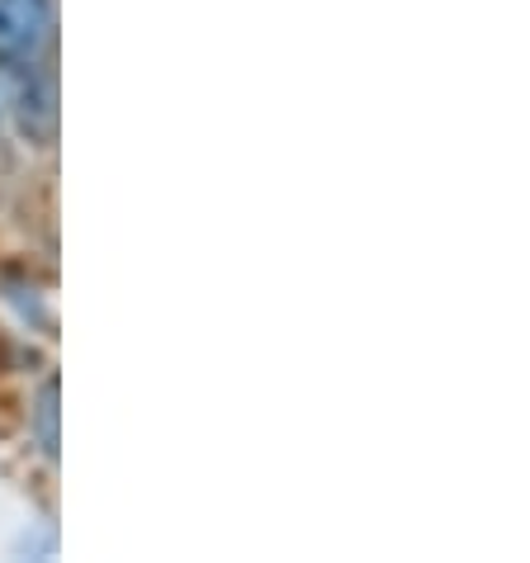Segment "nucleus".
<instances>
[{"instance_id":"f03ea898","label":"nucleus","mask_w":530,"mask_h":563,"mask_svg":"<svg viewBox=\"0 0 530 563\" xmlns=\"http://www.w3.org/2000/svg\"><path fill=\"white\" fill-rule=\"evenodd\" d=\"M57 0H0V71L57 67Z\"/></svg>"},{"instance_id":"39448f33","label":"nucleus","mask_w":530,"mask_h":563,"mask_svg":"<svg viewBox=\"0 0 530 563\" xmlns=\"http://www.w3.org/2000/svg\"><path fill=\"white\" fill-rule=\"evenodd\" d=\"M10 152V137H5V123H0V156Z\"/></svg>"},{"instance_id":"20e7f679","label":"nucleus","mask_w":530,"mask_h":563,"mask_svg":"<svg viewBox=\"0 0 530 563\" xmlns=\"http://www.w3.org/2000/svg\"><path fill=\"white\" fill-rule=\"evenodd\" d=\"M0 312L14 322L20 336H38V341H57V308L48 285L34 275V265L10 261L0 265Z\"/></svg>"},{"instance_id":"7ed1b4c3","label":"nucleus","mask_w":530,"mask_h":563,"mask_svg":"<svg viewBox=\"0 0 530 563\" xmlns=\"http://www.w3.org/2000/svg\"><path fill=\"white\" fill-rule=\"evenodd\" d=\"M20 427H24L29 455H34V460L53 474L57 455H62V408H57V365H53V360L24 379V394H20Z\"/></svg>"},{"instance_id":"f257e3e1","label":"nucleus","mask_w":530,"mask_h":563,"mask_svg":"<svg viewBox=\"0 0 530 563\" xmlns=\"http://www.w3.org/2000/svg\"><path fill=\"white\" fill-rule=\"evenodd\" d=\"M0 123H5L10 152L20 156H53L62 133V90L57 67H20L0 71Z\"/></svg>"}]
</instances>
